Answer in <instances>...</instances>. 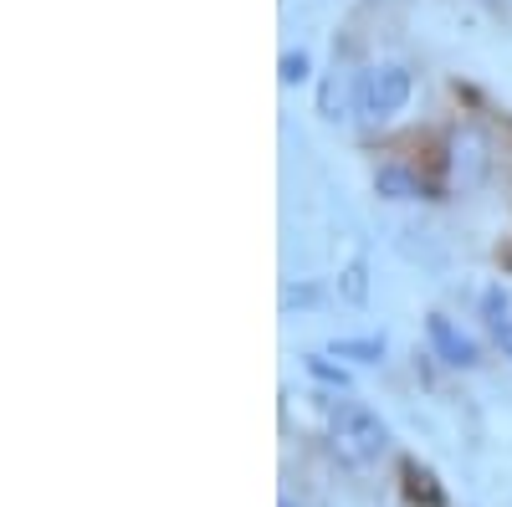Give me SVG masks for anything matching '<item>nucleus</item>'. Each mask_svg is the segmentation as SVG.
Here are the masks:
<instances>
[{"label":"nucleus","mask_w":512,"mask_h":507,"mask_svg":"<svg viewBox=\"0 0 512 507\" xmlns=\"http://www.w3.org/2000/svg\"><path fill=\"white\" fill-rule=\"evenodd\" d=\"M492 328H497V344H502V354L512 359V318H497Z\"/></svg>","instance_id":"obj_11"},{"label":"nucleus","mask_w":512,"mask_h":507,"mask_svg":"<svg viewBox=\"0 0 512 507\" xmlns=\"http://www.w3.org/2000/svg\"><path fill=\"white\" fill-rule=\"evenodd\" d=\"M333 354H338V359H359V364H374V359L384 354V344H379V338H344V344H333Z\"/></svg>","instance_id":"obj_7"},{"label":"nucleus","mask_w":512,"mask_h":507,"mask_svg":"<svg viewBox=\"0 0 512 507\" xmlns=\"http://www.w3.org/2000/svg\"><path fill=\"white\" fill-rule=\"evenodd\" d=\"M374 185H379V195H390V200H410V195H420V185L405 175V169H395V164H384L379 175H374Z\"/></svg>","instance_id":"obj_5"},{"label":"nucleus","mask_w":512,"mask_h":507,"mask_svg":"<svg viewBox=\"0 0 512 507\" xmlns=\"http://www.w3.org/2000/svg\"><path fill=\"white\" fill-rule=\"evenodd\" d=\"M282 82H308V57L303 52L282 57Z\"/></svg>","instance_id":"obj_10"},{"label":"nucleus","mask_w":512,"mask_h":507,"mask_svg":"<svg viewBox=\"0 0 512 507\" xmlns=\"http://www.w3.org/2000/svg\"><path fill=\"white\" fill-rule=\"evenodd\" d=\"M487 164H492V154H487V139H482L477 129H456V134H451V180H456L461 190L482 185Z\"/></svg>","instance_id":"obj_3"},{"label":"nucleus","mask_w":512,"mask_h":507,"mask_svg":"<svg viewBox=\"0 0 512 507\" xmlns=\"http://www.w3.org/2000/svg\"><path fill=\"white\" fill-rule=\"evenodd\" d=\"M405 103H410V72L400 62H379L354 77V108L369 123H390Z\"/></svg>","instance_id":"obj_2"},{"label":"nucleus","mask_w":512,"mask_h":507,"mask_svg":"<svg viewBox=\"0 0 512 507\" xmlns=\"http://www.w3.org/2000/svg\"><path fill=\"white\" fill-rule=\"evenodd\" d=\"M344 298H349V303H364V298H369V287H364V262L349 267V277H344Z\"/></svg>","instance_id":"obj_8"},{"label":"nucleus","mask_w":512,"mask_h":507,"mask_svg":"<svg viewBox=\"0 0 512 507\" xmlns=\"http://www.w3.org/2000/svg\"><path fill=\"white\" fill-rule=\"evenodd\" d=\"M328 441L333 451L349 461V467H369V461L384 456V446H390V426L359 400H338L328 410Z\"/></svg>","instance_id":"obj_1"},{"label":"nucleus","mask_w":512,"mask_h":507,"mask_svg":"<svg viewBox=\"0 0 512 507\" xmlns=\"http://www.w3.org/2000/svg\"><path fill=\"white\" fill-rule=\"evenodd\" d=\"M323 118H344V103H349V82L344 77H338V67H333V77L323 82Z\"/></svg>","instance_id":"obj_6"},{"label":"nucleus","mask_w":512,"mask_h":507,"mask_svg":"<svg viewBox=\"0 0 512 507\" xmlns=\"http://www.w3.org/2000/svg\"><path fill=\"white\" fill-rule=\"evenodd\" d=\"M425 333H431V349L446 359V364H456V369H472L477 364V344H472V338H466L451 318H431V323H425Z\"/></svg>","instance_id":"obj_4"},{"label":"nucleus","mask_w":512,"mask_h":507,"mask_svg":"<svg viewBox=\"0 0 512 507\" xmlns=\"http://www.w3.org/2000/svg\"><path fill=\"white\" fill-rule=\"evenodd\" d=\"M308 369H313L318 379H328V385H349V374H344V369H333L323 354H313V359H308Z\"/></svg>","instance_id":"obj_9"}]
</instances>
